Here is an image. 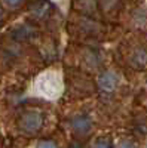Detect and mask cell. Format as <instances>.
Instances as JSON below:
<instances>
[{"label": "cell", "mask_w": 147, "mask_h": 148, "mask_svg": "<svg viewBox=\"0 0 147 148\" xmlns=\"http://www.w3.org/2000/svg\"><path fill=\"white\" fill-rule=\"evenodd\" d=\"M39 90L48 98L59 96L61 92H63V83H61V79L58 77V74L54 71L43 74L39 80Z\"/></svg>", "instance_id": "1"}, {"label": "cell", "mask_w": 147, "mask_h": 148, "mask_svg": "<svg viewBox=\"0 0 147 148\" xmlns=\"http://www.w3.org/2000/svg\"><path fill=\"white\" fill-rule=\"evenodd\" d=\"M43 125V116L40 111H36V110H30L27 113H24L19 119V127L22 132L26 133H37L40 130Z\"/></svg>", "instance_id": "2"}, {"label": "cell", "mask_w": 147, "mask_h": 148, "mask_svg": "<svg viewBox=\"0 0 147 148\" xmlns=\"http://www.w3.org/2000/svg\"><path fill=\"white\" fill-rule=\"evenodd\" d=\"M117 76L116 73L113 71H104L100 74V77H98V88H100L103 92H113L117 86Z\"/></svg>", "instance_id": "3"}, {"label": "cell", "mask_w": 147, "mask_h": 148, "mask_svg": "<svg viewBox=\"0 0 147 148\" xmlns=\"http://www.w3.org/2000/svg\"><path fill=\"white\" fill-rule=\"evenodd\" d=\"M71 129L73 132H76L77 135H88L92 129V121L86 116H76L71 120Z\"/></svg>", "instance_id": "4"}, {"label": "cell", "mask_w": 147, "mask_h": 148, "mask_svg": "<svg viewBox=\"0 0 147 148\" xmlns=\"http://www.w3.org/2000/svg\"><path fill=\"white\" fill-rule=\"evenodd\" d=\"M131 65L137 70H143L147 67V51L144 47H137L131 55Z\"/></svg>", "instance_id": "5"}, {"label": "cell", "mask_w": 147, "mask_h": 148, "mask_svg": "<svg viewBox=\"0 0 147 148\" xmlns=\"http://www.w3.org/2000/svg\"><path fill=\"white\" fill-rule=\"evenodd\" d=\"M31 12L36 18H46L51 12V6L46 2H37L31 6Z\"/></svg>", "instance_id": "6"}, {"label": "cell", "mask_w": 147, "mask_h": 148, "mask_svg": "<svg viewBox=\"0 0 147 148\" xmlns=\"http://www.w3.org/2000/svg\"><path fill=\"white\" fill-rule=\"evenodd\" d=\"M31 36H33L31 27H21V28H18L17 33H15V37H17L18 40H27V39H30Z\"/></svg>", "instance_id": "7"}, {"label": "cell", "mask_w": 147, "mask_h": 148, "mask_svg": "<svg viewBox=\"0 0 147 148\" xmlns=\"http://www.w3.org/2000/svg\"><path fill=\"white\" fill-rule=\"evenodd\" d=\"M36 148H58L57 142L51 141V139H43V141H39Z\"/></svg>", "instance_id": "8"}, {"label": "cell", "mask_w": 147, "mask_h": 148, "mask_svg": "<svg viewBox=\"0 0 147 148\" xmlns=\"http://www.w3.org/2000/svg\"><path fill=\"white\" fill-rule=\"evenodd\" d=\"M94 148H112V144H110V141L107 138H100L95 142Z\"/></svg>", "instance_id": "9"}, {"label": "cell", "mask_w": 147, "mask_h": 148, "mask_svg": "<svg viewBox=\"0 0 147 148\" xmlns=\"http://www.w3.org/2000/svg\"><path fill=\"white\" fill-rule=\"evenodd\" d=\"M117 148H137V145L134 144L132 141H129V139H122L117 144Z\"/></svg>", "instance_id": "10"}, {"label": "cell", "mask_w": 147, "mask_h": 148, "mask_svg": "<svg viewBox=\"0 0 147 148\" xmlns=\"http://www.w3.org/2000/svg\"><path fill=\"white\" fill-rule=\"evenodd\" d=\"M3 2H5V5H8L9 8L17 9V8H19V6L24 3V0H3Z\"/></svg>", "instance_id": "11"}, {"label": "cell", "mask_w": 147, "mask_h": 148, "mask_svg": "<svg viewBox=\"0 0 147 148\" xmlns=\"http://www.w3.org/2000/svg\"><path fill=\"white\" fill-rule=\"evenodd\" d=\"M70 148H82V145H80V144H77V142H73V144L70 145Z\"/></svg>", "instance_id": "12"}, {"label": "cell", "mask_w": 147, "mask_h": 148, "mask_svg": "<svg viewBox=\"0 0 147 148\" xmlns=\"http://www.w3.org/2000/svg\"><path fill=\"white\" fill-rule=\"evenodd\" d=\"M3 21V10H2V8H0V22Z\"/></svg>", "instance_id": "13"}]
</instances>
